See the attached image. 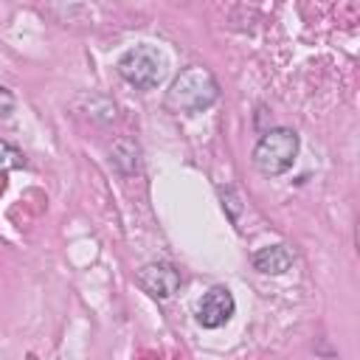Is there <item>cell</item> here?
Wrapping results in <instances>:
<instances>
[{"mask_svg": "<svg viewBox=\"0 0 360 360\" xmlns=\"http://www.w3.org/2000/svg\"><path fill=\"white\" fill-rule=\"evenodd\" d=\"M217 101V82L205 68H186L166 93V107L174 112H202Z\"/></svg>", "mask_w": 360, "mask_h": 360, "instance_id": "6da1fadb", "label": "cell"}, {"mask_svg": "<svg viewBox=\"0 0 360 360\" xmlns=\"http://www.w3.org/2000/svg\"><path fill=\"white\" fill-rule=\"evenodd\" d=\"M298 155V135L287 127H276L259 138L253 146V166L264 177H278L284 174Z\"/></svg>", "mask_w": 360, "mask_h": 360, "instance_id": "7a4b0ae2", "label": "cell"}, {"mask_svg": "<svg viewBox=\"0 0 360 360\" xmlns=\"http://www.w3.org/2000/svg\"><path fill=\"white\" fill-rule=\"evenodd\" d=\"M118 73L138 90H152L166 73V59L152 45H135L118 59Z\"/></svg>", "mask_w": 360, "mask_h": 360, "instance_id": "3957f363", "label": "cell"}, {"mask_svg": "<svg viewBox=\"0 0 360 360\" xmlns=\"http://www.w3.org/2000/svg\"><path fill=\"white\" fill-rule=\"evenodd\" d=\"M233 309H236V301H233L231 290L228 287H211L197 304V321L205 329H219L231 321Z\"/></svg>", "mask_w": 360, "mask_h": 360, "instance_id": "277c9868", "label": "cell"}, {"mask_svg": "<svg viewBox=\"0 0 360 360\" xmlns=\"http://www.w3.org/2000/svg\"><path fill=\"white\" fill-rule=\"evenodd\" d=\"M138 287H141L146 295H152V298H158V301H166V298H172V295L177 292V287H180V273H177L172 264H166V262H155V264H146V267L138 273Z\"/></svg>", "mask_w": 360, "mask_h": 360, "instance_id": "5b68a950", "label": "cell"}, {"mask_svg": "<svg viewBox=\"0 0 360 360\" xmlns=\"http://www.w3.org/2000/svg\"><path fill=\"white\" fill-rule=\"evenodd\" d=\"M290 264H292V253L287 245H267L253 253V267L267 276H281L290 270Z\"/></svg>", "mask_w": 360, "mask_h": 360, "instance_id": "8992f818", "label": "cell"}, {"mask_svg": "<svg viewBox=\"0 0 360 360\" xmlns=\"http://www.w3.org/2000/svg\"><path fill=\"white\" fill-rule=\"evenodd\" d=\"M17 166H22L20 149L11 146V143H6V141H0V172L3 169H17Z\"/></svg>", "mask_w": 360, "mask_h": 360, "instance_id": "52a82bcc", "label": "cell"}, {"mask_svg": "<svg viewBox=\"0 0 360 360\" xmlns=\"http://www.w3.org/2000/svg\"><path fill=\"white\" fill-rule=\"evenodd\" d=\"M11 110H14V96L0 84V118H3V115H8Z\"/></svg>", "mask_w": 360, "mask_h": 360, "instance_id": "ba28073f", "label": "cell"}]
</instances>
